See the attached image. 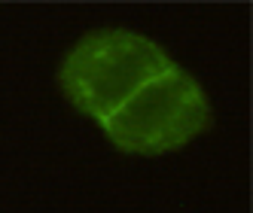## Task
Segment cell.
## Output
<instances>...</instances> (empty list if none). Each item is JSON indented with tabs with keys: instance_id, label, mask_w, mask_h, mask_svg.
Wrapping results in <instances>:
<instances>
[{
	"instance_id": "1",
	"label": "cell",
	"mask_w": 253,
	"mask_h": 213,
	"mask_svg": "<svg viewBox=\"0 0 253 213\" xmlns=\"http://www.w3.org/2000/svg\"><path fill=\"white\" fill-rule=\"evenodd\" d=\"M174 67L171 55L134 31H95L61 64V88L77 110L107 122L150 79Z\"/></svg>"
},
{
	"instance_id": "2",
	"label": "cell",
	"mask_w": 253,
	"mask_h": 213,
	"mask_svg": "<svg viewBox=\"0 0 253 213\" xmlns=\"http://www.w3.org/2000/svg\"><path fill=\"white\" fill-rule=\"evenodd\" d=\"M211 122L213 113L205 88L174 64L168 73L150 79L101 125L122 152L162 155L205 134Z\"/></svg>"
}]
</instances>
